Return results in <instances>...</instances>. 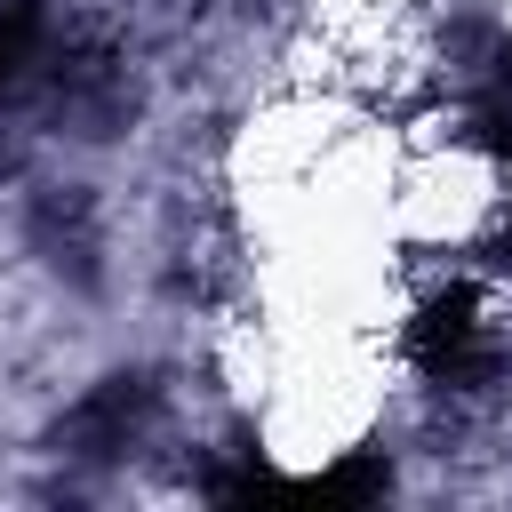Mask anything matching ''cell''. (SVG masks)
I'll list each match as a JSON object with an SVG mask.
<instances>
[{
  "label": "cell",
  "instance_id": "cell-1",
  "mask_svg": "<svg viewBox=\"0 0 512 512\" xmlns=\"http://www.w3.org/2000/svg\"><path fill=\"white\" fill-rule=\"evenodd\" d=\"M408 360H416V376L440 384V392H480V384L504 368V352H496L472 288H448V296H432V304L408 320Z\"/></svg>",
  "mask_w": 512,
  "mask_h": 512
},
{
  "label": "cell",
  "instance_id": "cell-2",
  "mask_svg": "<svg viewBox=\"0 0 512 512\" xmlns=\"http://www.w3.org/2000/svg\"><path fill=\"white\" fill-rule=\"evenodd\" d=\"M144 408H152V384H144V376H112V384H96V392L72 408V440H80V456H112V448H128L136 424H144Z\"/></svg>",
  "mask_w": 512,
  "mask_h": 512
},
{
  "label": "cell",
  "instance_id": "cell-3",
  "mask_svg": "<svg viewBox=\"0 0 512 512\" xmlns=\"http://www.w3.org/2000/svg\"><path fill=\"white\" fill-rule=\"evenodd\" d=\"M384 488H392V464L376 448H360V456H344V464H328L312 480H288V496H312V504H368Z\"/></svg>",
  "mask_w": 512,
  "mask_h": 512
},
{
  "label": "cell",
  "instance_id": "cell-4",
  "mask_svg": "<svg viewBox=\"0 0 512 512\" xmlns=\"http://www.w3.org/2000/svg\"><path fill=\"white\" fill-rule=\"evenodd\" d=\"M32 40H40V0H0V88L24 72Z\"/></svg>",
  "mask_w": 512,
  "mask_h": 512
}]
</instances>
